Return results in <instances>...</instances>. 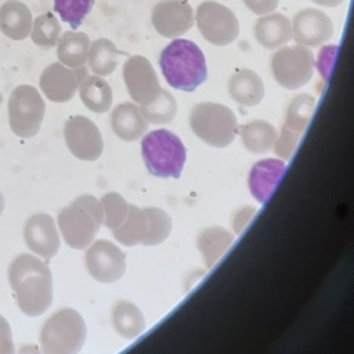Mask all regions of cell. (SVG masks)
Segmentation results:
<instances>
[{
    "label": "cell",
    "instance_id": "1",
    "mask_svg": "<svg viewBox=\"0 0 354 354\" xmlns=\"http://www.w3.org/2000/svg\"><path fill=\"white\" fill-rule=\"evenodd\" d=\"M9 279L24 314L37 317L48 310L53 300V283L46 263L32 254H21L12 262Z\"/></svg>",
    "mask_w": 354,
    "mask_h": 354
},
{
    "label": "cell",
    "instance_id": "2",
    "mask_svg": "<svg viewBox=\"0 0 354 354\" xmlns=\"http://www.w3.org/2000/svg\"><path fill=\"white\" fill-rule=\"evenodd\" d=\"M161 72L171 88L194 92L207 80L206 57L200 47L186 39L171 41L160 53Z\"/></svg>",
    "mask_w": 354,
    "mask_h": 354
},
{
    "label": "cell",
    "instance_id": "3",
    "mask_svg": "<svg viewBox=\"0 0 354 354\" xmlns=\"http://www.w3.org/2000/svg\"><path fill=\"white\" fill-rule=\"evenodd\" d=\"M57 221L66 243L74 250H84L102 225V207L98 198L86 194L63 209Z\"/></svg>",
    "mask_w": 354,
    "mask_h": 354
},
{
    "label": "cell",
    "instance_id": "4",
    "mask_svg": "<svg viewBox=\"0 0 354 354\" xmlns=\"http://www.w3.org/2000/svg\"><path fill=\"white\" fill-rule=\"evenodd\" d=\"M142 154L148 171L155 177H181L186 149L179 136L167 129L154 130L145 136Z\"/></svg>",
    "mask_w": 354,
    "mask_h": 354
},
{
    "label": "cell",
    "instance_id": "5",
    "mask_svg": "<svg viewBox=\"0 0 354 354\" xmlns=\"http://www.w3.org/2000/svg\"><path fill=\"white\" fill-rule=\"evenodd\" d=\"M189 124L201 140L214 148L229 146L238 133L235 113L221 103L202 102L194 105L190 111Z\"/></svg>",
    "mask_w": 354,
    "mask_h": 354
},
{
    "label": "cell",
    "instance_id": "6",
    "mask_svg": "<svg viewBox=\"0 0 354 354\" xmlns=\"http://www.w3.org/2000/svg\"><path fill=\"white\" fill-rule=\"evenodd\" d=\"M86 337L84 319L73 308H63L53 314L43 326L40 343L46 354H75Z\"/></svg>",
    "mask_w": 354,
    "mask_h": 354
},
{
    "label": "cell",
    "instance_id": "7",
    "mask_svg": "<svg viewBox=\"0 0 354 354\" xmlns=\"http://www.w3.org/2000/svg\"><path fill=\"white\" fill-rule=\"evenodd\" d=\"M314 69L313 51L302 45L283 47L271 59L273 77L286 90L304 88L312 80Z\"/></svg>",
    "mask_w": 354,
    "mask_h": 354
},
{
    "label": "cell",
    "instance_id": "8",
    "mask_svg": "<svg viewBox=\"0 0 354 354\" xmlns=\"http://www.w3.org/2000/svg\"><path fill=\"white\" fill-rule=\"evenodd\" d=\"M196 19L203 38L215 46H227L239 36V21L234 12L213 0L198 6Z\"/></svg>",
    "mask_w": 354,
    "mask_h": 354
},
{
    "label": "cell",
    "instance_id": "9",
    "mask_svg": "<svg viewBox=\"0 0 354 354\" xmlns=\"http://www.w3.org/2000/svg\"><path fill=\"white\" fill-rule=\"evenodd\" d=\"M316 106V99L308 94H300L290 102L286 111L281 134L274 142V152L283 160H289L297 147Z\"/></svg>",
    "mask_w": 354,
    "mask_h": 354
},
{
    "label": "cell",
    "instance_id": "10",
    "mask_svg": "<svg viewBox=\"0 0 354 354\" xmlns=\"http://www.w3.org/2000/svg\"><path fill=\"white\" fill-rule=\"evenodd\" d=\"M151 19L156 32L167 39L183 36L196 22L188 0H160L153 8Z\"/></svg>",
    "mask_w": 354,
    "mask_h": 354
},
{
    "label": "cell",
    "instance_id": "11",
    "mask_svg": "<svg viewBox=\"0 0 354 354\" xmlns=\"http://www.w3.org/2000/svg\"><path fill=\"white\" fill-rule=\"evenodd\" d=\"M28 97H22L16 88L9 102L12 130L22 138H30L40 130L45 113V103L35 88H28Z\"/></svg>",
    "mask_w": 354,
    "mask_h": 354
},
{
    "label": "cell",
    "instance_id": "12",
    "mask_svg": "<svg viewBox=\"0 0 354 354\" xmlns=\"http://www.w3.org/2000/svg\"><path fill=\"white\" fill-rule=\"evenodd\" d=\"M86 263L90 274L100 283H115L125 274V254L109 240L95 242L86 252Z\"/></svg>",
    "mask_w": 354,
    "mask_h": 354
},
{
    "label": "cell",
    "instance_id": "13",
    "mask_svg": "<svg viewBox=\"0 0 354 354\" xmlns=\"http://www.w3.org/2000/svg\"><path fill=\"white\" fill-rule=\"evenodd\" d=\"M124 80L130 96L142 106L153 102L161 91L160 82L152 64L140 55L128 59L124 67Z\"/></svg>",
    "mask_w": 354,
    "mask_h": 354
},
{
    "label": "cell",
    "instance_id": "14",
    "mask_svg": "<svg viewBox=\"0 0 354 354\" xmlns=\"http://www.w3.org/2000/svg\"><path fill=\"white\" fill-rule=\"evenodd\" d=\"M292 38L298 45L316 47L333 39L335 26L324 12L317 9H304L298 12L292 20Z\"/></svg>",
    "mask_w": 354,
    "mask_h": 354
},
{
    "label": "cell",
    "instance_id": "15",
    "mask_svg": "<svg viewBox=\"0 0 354 354\" xmlns=\"http://www.w3.org/2000/svg\"><path fill=\"white\" fill-rule=\"evenodd\" d=\"M68 148L80 160L95 161L102 155V136L97 126L84 117H73L66 123Z\"/></svg>",
    "mask_w": 354,
    "mask_h": 354
},
{
    "label": "cell",
    "instance_id": "16",
    "mask_svg": "<svg viewBox=\"0 0 354 354\" xmlns=\"http://www.w3.org/2000/svg\"><path fill=\"white\" fill-rule=\"evenodd\" d=\"M24 240L28 248L48 262L61 246L59 232L55 221L45 213L32 215L24 227Z\"/></svg>",
    "mask_w": 354,
    "mask_h": 354
},
{
    "label": "cell",
    "instance_id": "17",
    "mask_svg": "<svg viewBox=\"0 0 354 354\" xmlns=\"http://www.w3.org/2000/svg\"><path fill=\"white\" fill-rule=\"evenodd\" d=\"M285 169L286 163L283 160L273 158L260 160L252 167L248 186L252 196L259 203H266Z\"/></svg>",
    "mask_w": 354,
    "mask_h": 354
},
{
    "label": "cell",
    "instance_id": "18",
    "mask_svg": "<svg viewBox=\"0 0 354 354\" xmlns=\"http://www.w3.org/2000/svg\"><path fill=\"white\" fill-rule=\"evenodd\" d=\"M230 96L242 106H257L265 96L262 78L250 69H241L233 74L227 86Z\"/></svg>",
    "mask_w": 354,
    "mask_h": 354
},
{
    "label": "cell",
    "instance_id": "19",
    "mask_svg": "<svg viewBox=\"0 0 354 354\" xmlns=\"http://www.w3.org/2000/svg\"><path fill=\"white\" fill-rule=\"evenodd\" d=\"M254 35L264 48H279L292 39L291 21L279 13L262 16L254 24Z\"/></svg>",
    "mask_w": 354,
    "mask_h": 354
},
{
    "label": "cell",
    "instance_id": "20",
    "mask_svg": "<svg viewBox=\"0 0 354 354\" xmlns=\"http://www.w3.org/2000/svg\"><path fill=\"white\" fill-rule=\"evenodd\" d=\"M113 132L125 142H132L142 138L149 128L140 109L131 103L120 105L111 115Z\"/></svg>",
    "mask_w": 354,
    "mask_h": 354
},
{
    "label": "cell",
    "instance_id": "21",
    "mask_svg": "<svg viewBox=\"0 0 354 354\" xmlns=\"http://www.w3.org/2000/svg\"><path fill=\"white\" fill-rule=\"evenodd\" d=\"M111 320L115 331L125 339H134L146 329V319L142 310L127 300H121L115 304Z\"/></svg>",
    "mask_w": 354,
    "mask_h": 354
},
{
    "label": "cell",
    "instance_id": "22",
    "mask_svg": "<svg viewBox=\"0 0 354 354\" xmlns=\"http://www.w3.org/2000/svg\"><path fill=\"white\" fill-rule=\"evenodd\" d=\"M233 241V234L218 225L207 227L201 232L198 236V248L206 266L208 268L214 266Z\"/></svg>",
    "mask_w": 354,
    "mask_h": 354
},
{
    "label": "cell",
    "instance_id": "23",
    "mask_svg": "<svg viewBox=\"0 0 354 354\" xmlns=\"http://www.w3.org/2000/svg\"><path fill=\"white\" fill-rule=\"evenodd\" d=\"M242 142L248 151L263 154L271 150L277 140V129L267 121L254 120L238 127Z\"/></svg>",
    "mask_w": 354,
    "mask_h": 354
},
{
    "label": "cell",
    "instance_id": "24",
    "mask_svg": "<svg viewBox=\"0 0 354 354\" xmlns=\"http://www.w3.org/2000/svg\"><path fill=\"white\" fill-rule=\"evenodd\" d=\"M149 232V218L145 209L136 205H129L127 217L118 229L113 230L115 239L123 245L131 246L142 244Z\"/></svg>",
    "mask_w": 354,
    "mask_h": 354
},
{
    "label": "cell",
    "instance_id": "25",
    "mask_svg": "<svg viewBox=\"0 0 354 354\" xmlns=\"http://www.w3.org/2000/svg\"><path fill=\"white\" fill-rule=\"evenodd\" d=\"M140 111L148 123L165 125L171 123L177 115V101L169 91L161 88L157 98L150 104L142 106Z\"/></svg>",
    "mask_w": 354,
    "mask_h": 354
},
{
    "label": "cell",
    "instance_id": "26",
    "mask_svg": "<svg viewBox=\"0 0 354 354\" xmlns=\"http://www.w3.org/2000/svg\"><path fill=\"white\" fill-rule=\"evenodd\" d=\"M149 218V232L142 245L153 246L162 243L171 235L173 221L162 209L157 207L145 208Z\"/></svg>",
    "mask_w": 354,
    "mask_h": 354
},
{
    "label": "cell",
    "instance_id": "27",
    "mask_svg": "<svg viewBox=\"0 0 354 354\" xmlns=\"http://www.w3.org/2000/svg\"><path fill=\"white\" fill-rule=\"evenodd\" d=\"M94 3L95 0H55L53 10L62 21L77 30L92 11Z\"/></svg>",
    "mask_w": 354,
    "mask_h": 354
},
{
    "label": "cell",
    "instance_id": "28",
    "mask_svg": "<svg viewBox=\"0 0 354 354\" xmlns=\"http://www.w3.org/2000/svg\"><path fill=\"white\" fill-rule=\"evenodd\" d=\"M103 210V223L111 231L118 229L125 221L129 204L118 192H109L100 202Z\"/></svg>",
    "mask_w": 354,
    "mask_h": 354
},
{
    "label": "cell",
    "instance_id": "29",
    "mask_svg": "<svg viewBox=\"0 0 354 354\" xmlns=\"http://www.w3.org/2000/svg\"><path fill=\"white\" fill-rule=\"evenodd\" d=\"M243 3L254 15L265 16L277 9L279 0H243Z\"/></svg>",
    "mask_w": 354,
    "mask_h": 354
},
{
    "label": "cell",
    "instance_id": "30",
    "mask_svg": "<svg viewBox=\"0 0 354 354\" xmlns=\"http://www.w3.org/2000/svg\"><path fill=\"white\" fill-rule=\"evenodd\" d=\"M13 335L7 319L0 316V354H14Z\"/></svg>",
    "mask_w": 354,
    "mask_h": 354
},
{
    "label": "cell",
    "instance_id": "31",
    "mask_svg": "<svg viewBox=\"0 0 354 354\" xmlns=\"http://www.w3.org/2000/svg\"><path fill=\"white\" fill-rule=\"evenodd\" d=\"M256 213V208L250 206H243L235 211L232 217V223H233V229L237 235H240L243 231L244 227L250 223V219Z\"/></svg>",
    "mask_w": 354,
    "mask_h": 354
},
{
    "label": "cell",
    "instance_id": "32",
    "mask_svg": "<svg viewBox=\"0 0 354 354\" xmlns=\"http://www.w3.org/2000/svg\"><path fill=\"white\" fill-rule=\"evenodd\" d=\"M315 5L320 6L323 8H337L343 5L345 0H312Z\"/></svg>",
    "mask_w": 354,
    "mask_h": 354
},
{
    "label": "cell",
    "instance_id": "33",
    "mask_svg": "<svg viewBox=\"0 0 354 354\" xmlns=\"http://www.w3.org/2000/svg\"><path fill=\"white\" fill-rule=\"evenodd\" d=\"M6 201L3 194L0 192V216L3 214V210H5Z\"/></svg>",
    "mask_w": 354,
    "mask_h": 354
}]
</instances>
